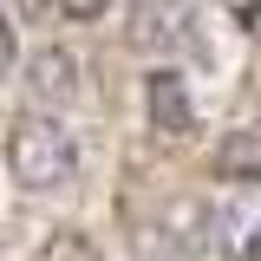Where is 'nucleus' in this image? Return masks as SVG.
I'll list each match as a JSON object with an SVG mask.
<instances>
[{
  "mask_svg": "<svg viewBox=\"0 0 261 261\" xmlns=\"http://www.w3.org/2000/svg\"><path fill=\"white\" fill-rule=\"evenodd\" d=\"M183 27H190V7H176V0H137V13H130L137 46H176Z\"/></svg>",
  "mask_w": 261,
  "mask_h": 261,
  "instance_id": "5",
  "label": "nucleus"
},
{
  "mask_svg": "<svg viewBox=\"0 0 261 261\" xmlns=\"http://www.w3.org/2000/svg\"><path fill=\"white\" fill-rule=\"evenodd\" d=\"M144 111H150V130L157 137H190L196 130V98H190V79L176 72V65H157L150 79H144Z\"/></svg>",
  "mask_w": 261,
  "mask_h": 261,
  "instance_id": "3",
  "label": "nucleus"
},
{
  "mask_svg": "<svg viewBox=\"0 0 261 261\" xmlns=\"http://www.w3.org/2000/svg\"><path fill=\"white\" fill-rule=\"evenodd\" d=\"M209 248L222 261H261V183H235L209 202Z\"/></svg>",
  "mask_w": 261,
  "mask_h": 261,
  "instance_id": "2",
  "label": "nucleus"
},
{
  "mask_svg": "<svg viewBox=\"0 0 261 261\" xmlns=\"http://www.w3.org/2000/svg\"><path fill=\"white\" fill-rule=\"evenodd\" d=\"M216 170L228 183H261V130H235L222 150H216Z\"/></svg>",
  "mask_w": 261,
  "mask_h": 261,
  "instance_id": "6",
  "label": "nucleus"
},
{
  "mask_svg": "<svg viewBox=\"0 0 261 261\" xmlns=\"http://www.w3.org/2000/svg\"><path fill=\"white\" fill-rule=\"evenodd\" d=\"M27 98H33V111H65V105L79 98V59H72V53H59V46L33 53Z\"/></svg>",
  "mask_w": 261,
  "mask_h": 261,
  "instance_id": "4",
  "label": "nucleus"
},
{
  "mask_svg": "<svg viewBox=\"0 0 261 261\" xmlns=\"http://www.w3.org/2000/svg\"><path fill=\"white\" fill-rule=\"evenodd\" d=\"M13 53H20V46H13V20H7V13H0V79H7V72H13Z\"/></svg>",
  "mask_w": 261,
  "mask_h": 261,
  "instance_id": "8",
  "label": "nucleus"
},
{
  "mask_svg": "<svg viewBox=\"0 0 261 261\" xmlns=\"http://www.w3.org/2000/svg\"><path fill=\"white\" fill-rule=\"evenodd\" d=\"M7 170L27 196H59L79 183V137L59 124V111H20L7 130Z\"/></svg>",
  "mask_w": 261,
  "mask_h": 261,
  "instance_id": "1",
  "label": "nucleus"
},
{
  "mask_svg": "<svg viewBox=\"0 0 261 261\" xmlns=\"http://www.w3.org/2000/svg\"><path fill=\"white\" fill-rule=\"evenodd\" d=\"M53 7H59L65 20H105V7H111V0H53Z\"/></svg>",
  "mask_w": 261,
  "mask_h": 261,
  "instance_id": "7",
  "label": "nucleus"
}]
</instances>
